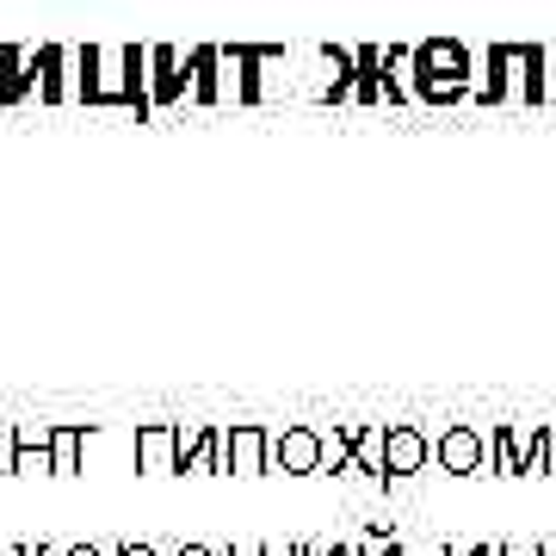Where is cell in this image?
Segmentation results:
<instances>
[{
  "instance_id": "obj_21",
  "label": "cell",
  "mask_w": 556,
  "mask_h": 556,
  "mask_svg": "<svg viewBox=\"0 0 556 556\" xmlns=\"http://www.w3.org/2000/svg\"><path fill=\"white\" fill-rule=\"evenodd\" d=\"M544 556H556V544H544Z\"/></svg>"
},
{
  "instance_id": "obj_4",
  "label": "cell",
  "mask_w": 556,
  "mask_h": 556,
  "mask_svg": "<svg viewBox=\"0 0 556 556\" xmlns=\"http://www.w3.org/2000/svg\"><path fill=\"white\" fill-rule=\"evenodd\" d=\"M427 457H433V439L408 427V420H396L383 433V482H408L415 470H427Z\"/></svg>"
},
{
  "instance_id": "obj_14",
  "label": "cell",
  "mask_w": 556,
  "mask_h": 556,
  "mask_svg": "<svg viewBox=\"0 0 556 556\" xmlns=\"http://www.w3.org/2000/svg\"><path fill=\"white\" fill-rule=\"evenodd\" d=\"M112 556H161V551H155V544H137V538H130V544H118Z\"/></svg>"
},
{
  "instance_id": "obj_11",
  "label": "cell",
  "mask_w": 556,
  "mask_h": 556,
  "mask_svg": "<svg viewBox=\"0 0 556 556\" xmlns=\"http://www.w3.org/2000/svg\"><path fill=\"white\" fill-rule=\"evenodd\" d=\"M87 427H56V439H50V452H56V477H75L80 470V452H87Z\"/></svg>"
},
{
  "instance_id": "obj_1",
  "label": "cell",
  "mask_w": 556,
  "mask_h": 556,
  "mask_svg": "<svg viewBox=\"0 0 556 556\" xmlns=\"http://www.w3.org/2000/svg\"><path fill=\"white\" fill-rule=\"evenodd\" d=\"M470 87V56H464V43L452 38H433L415 50V93L420 100H457Z\"/></svg>"
},
{
  "instance_id": "obj_18",
  "label": "cell",
  "mask_w": 556,
  "mask_h": 556,
  "mask_svg": "<svg viewBox=\"0 0 556 556\" xmlns=\"http://www.w3.org/2000/svg\"><path fill=\"white\" fill-rule=\"evenodd\" d=\"M62 556H105V551H100V544H68Z\"/></svg>"
},
{
  "instance_id": "obj_17",
  "label": "cell",
  "mask_w": 556,
  "mask_h": 556,
  "mask_svg": "<svg viewBox=\"0 0 556 556\" xmlns=\"http://www.w3.org/2000/svg\"><path fill=\"white\" fill-rule=\"evenodd\" d=\"M174 556H223V551H211V544H179Z\"/></svg>"
},
{
  "instance_id": "obj_15",
  "label": "cell",
  "mask_w": 556,
  "mask_h": 556,
  "mask_svg": "<svg viewBox=\"0 0 556 556\" xmlns=\"http://www.w3.org/2000/svg\"><path fill=\"white\" fill-rule=\"evenodd\" d=\"M501 556H544V544H501Z\"/></svg>"
},
{
  "instance_id": "obj_13",
  "label": "cell",
  "mask_w": 556,
  "mask_h": 556,
  "mask_svg": "<svg viewBox=\"0 0 556 556\" xmlns=\"http://www.w3.org/2000/svg\"><path fill=\"white\" fill-rule=\"evenodd\" d=\"M353 556H402V544L390 538V526H383V519H371V532H365V544H358Z\"/></svg>"
},
{
  "instance_id": "obj_10",
  "label": "cell",
  "mask_w": 556,
  "mask_h": 556,
  "mask_svg": "<svg viewBox=\"0 0 556 556\" xmlns=\"http://www.w3.org/2000/svg\"><path fill=\"white\" fill-rule=\"evenodd\" d=\"M62 62H68L62 56V43H43L38 56H31V87H38V100H50V105L68 100V87H62Z\"/></svg>"
},
{
  "instance_id": "obj_2",
  "label": "cell",
  "mask_w": 556,
  "mask_h": 556,
  "mask_svg": "<svg viewBox=\"0 0 556 556\" xmlns=\"http://www.w3.org/2000/svg\"><path fill=\"white\" fill-rule=\"evenodd\" d=\"M273 470V433L241 420L223 433V477H266Z\"/></svg>"
},
{
  "instance_id": "obj_9",
  "label": "cell",
  "mask_w": 556,
  "mask_h": 556,
  "mask_svg": "<svg viewBox=\"0 0 556 556\" xmlns=\"http://www.w3.org/2000/svg\"><path fill=\"white\" fill-rule=\"evenodd\" d=\"M31 93V50L0 43V105H20Z\"/></svg>"
},
{
  "instance_id": "obj_16",
  "label": "cell",
  "mask_w": 556,
  "mask_h": 556,
  "mask_svg": "<svg viewBox=\"0 0 556 556\" xmlns=\"http://www.w3.org/2000/svg\"><path fill=\"white\" fill-rule=\"evenodd\" d=\"M223 556H266V544H229Z\"/></svg>"
},
{
  "instance_id": "obj_8",
  "label": "cell",
  "mask_w": 556,
  "mask_h": 556,
  "mask_svg": "<svg viewBox=\"0 0 556 556\" xmlns=\"http://www.w3.org/2000/svg\"><path fill=\"white\" fill-rule=\"evenodd\" d=\"M149 68H155V75H149V100H155V105H179V100H186L179 50H167V43H161V50H149Z\"/></svg>"
},
{
  "instance_id": "obj_7",
  "label": "cell",
  "mask_w": 556,
  "mask_h": 556,
  "mask_svg": "<svg viewBox=\"0 0 556 556\" xmlns=\"http://www.w3.org/2000/svg\"><path fill=\"white\" fill-rule=\"evenodd\" d=\"M137 470L142 477H167V470H179V427H167V420L137 427Z\"/></svg>"
},
{
  "instance_id": "obj_12",
  "label": "cell",
  "mask_w": 556,
  "mask_h": 556,
  "mask_svg": "<svg viewBox=\"0 0 556 556\" xmlns=\"http://www.w3.org/2000/svg\"><path fill=\"white\" fill-rule=\"evenodd\" d=\"M211 68H217V50H192V100H217V80H211Z\"/></svg>"
},
{
  "instance_id": "obj_3",
  "label": "cell",
  "mask_w": 556,
  "mask_h": 556,
  "mask_svg": "<svg viewBox=\"0 0 556 556\" xmlns=\"http://www.w3.org/2000/svg\"><path fill=\"white\" fill-rule=\"evenodd\" d=\"M321 464H328V433H316V427H285V433H273V470H285V477H316Z\"/></svg>"
},
{
  "instance_id": "obj_5",
  "label": "cell",
  "mask_w": 556,
  "mask_h": 556,
  "mask_svg": "<svg viewBox=\"0 0 556 556\" xmlns=\"http://www.w3.org/2000/svg\"><path fill=\"white\" fill-rule=\"evenodd\" d=\"M50 439H56V427H43V420H25V427H13V477H56V452H50Z\"/></svg>"
},
{
  "instance_id": "obj_19",
  "label": "cell",
  "mask_w": 556,
  "mask_h": 556,
  "mask_svg": "<svg viewBox=\"0 0 556 556\" xmlns=\"http://www.w3.org/2000/svg\"><path fill=\"white\" fill-rule=\"evenodd\" d=\"M13 464V433H0V470Z\"/></svg>"
},
{
  "instance_id": "obj_6",
  "label": "cell",
  "mask_w": 556,
  "mask_h": 556,
  "mask_svg": "<svg viewBox=\"0 0 556 556\" xmlns=\"http://www.w3.org/2000/svg\"><path fill=\"white\" fill-rule=\"evenodd\" d=\"M433 457L452 470V477H477L482 464H489V439L477 433V427H445L433 445Z\"/></svg>"
},
{
  "instance_id": "obj_20",
  "label": "cell",
  "mask_w": 556,
  "mask_h": 556,
  "mask_svg": "<svg viewBox=\"0 0 556 556\" xmlns=\"http://www.w3.org/2000/svg\"><path fill=\"white\" fill-rule=\"evenodd\" d=\"M266 556H303L298 544H266Z\"/></svg>"
}]
</instances>
